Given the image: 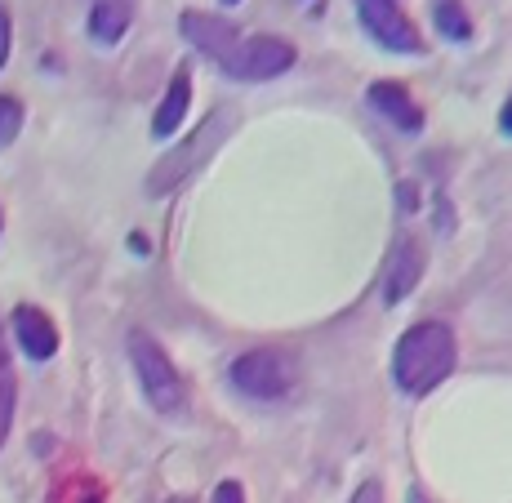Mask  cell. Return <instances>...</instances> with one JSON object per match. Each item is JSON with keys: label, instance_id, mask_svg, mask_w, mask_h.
<instances>
[{"label": "cell", "instance_id": "cell-2", "mask_svg": "<svg viewBox=\"0 0 512 503\" xmlns=\"http://www.w3.org/2000/svg\"><path fill=\"white\" fill-rule=\"evenodd\" d=\"M228 116L223 112H214L210 121L201 125V130H196L192 138H187L183 147H174L170 156H165L161 165H156L152 174H147V196H170L174 187H179L183 179H192V170H201L205 161H210L214 156V147H219V134L228 130Z\"/></svg>", "mask_w": 512, "mask_h": 503}, {"label": "cell", "instance_id": "cell-7", "mask_svg": "<svg viewBox=\"0 0 512 503\" xmlns=\"http://www.w3.org/2000/svg\"><path fill=\"white\" fill-rule=\"evenodd\" d=\"M179 32L192 41L201 54H210L214 63H228V54L236 49V41H241V32L228 23V18H214V14H196V9H187V14L179 18Z\"/></svg>", "mask_w": 512, "mask_h": 503}, {"label": "cell", "instance_id": "cell-4", "mask_svg": "<svg viewBox=\"0 0 512 503\" xmlns=\"http://www.w3.org/2000/svg\"><path fill=\"white\" fill-rule=\"evenodd\" d=\"M130 357H134V370H139V379H143L147 401H152L161 414L179 410L183 406V379H179V370H174V361L161 352V343H156L152 334L134 330L130 334Z\"/></svg>", "mask_w": 512, "mask_h": 503}, {"label": "cell", "instance_id": "cell-21", "mask_svg": "<svg viewBox=\"0 0 512 503\" xmlns=\"http://www.w3.org/2000/svg\"><path fill=\"white\" fill-rule=\"evenodd\" d=\"M223 5H241V0H223Z\"/></svg>", "mask_w": 512, "mask_h": 503}, {"label": "cell", "instance_id": "cell-11", "mask_svg": "<svg viewBox=\"0 0 512 503\" xmlns=\"http://www.w3.org/2000/svg\"><path fill=\"white\" fill-rule=\"evenodd\" d=\"M187 107H192V76L179 72V76L170 81V90H165L161 107H156V116H152V134H156V138H170V134L183 125Z\"/></svg>", "mask_w": 512, "mask_h": 503}, {"label": "cell", "instance_id": "cell-5", "mask_svg": "<svg viewBox=\"0 0 512 503\" xmlns=\"http://www.w3.org/2000/svg\"><path fill=\"white\" fill-rule=\"evenodd\" d=\"M294 67V45L281 36H254V41H236L223 72L236 81H272V76Z\"/></svg>", "mask_w": 512, "mask_h": 503}, {"label": "cell", "instance_id": "cell-20", "mask_svg": "<svg viewBox=\"0 0 512 503\" xmlns=\"http://www.w3.org/2000/svg\"><path fill=\"white\" fill-rule=\"evenodd\" d=\"M410 503H432V499L423 495V490H410Z\"/></svg>", "mask_w": 512, "mask_h": 503}, {"label": "cell", "instance_id": "cell-8", "mask_svg": "<svg viewBox=\"0 0 512 503\" xmlns=\"http://www.w3.org/2000/svg\"><path fill=\"white\" fill-rule=\"evenodd\" d=\"M14 339H18V348H23V357H32V361H49L58 352L54 321H49L41 308H32V303L14 308Z\"/></svg>", "mask_w": 512, "mask_h": 503}, {"label": "cell", "instance_id": "cell-14", "mask_svg": "<svg viewBox=\"0 0 512 503\" xmlns=\"http://www.w3.org/2000/svg\"><path fill=\"white\" fill-rule=\"evenodd\" d=\"M437 27H441V36H450V41H468L472 36V27H468V14H464V5L459 0H437Z\"/></svg>", "mask_w": 512, "mask_h": 503}, {"label": "cell", "instance_id": "cell-13", "mask_svg": "<svg viewBox=\"0 0 512 503\" xmlns=\"http://www.w3.org/2000/svg\"><path fill=\"white\" fill-rule=\"evenodd\" d=\"M14 397H18V383H14V370H9L5 334H0V441H5L9 419H14Z\"/></svg>", "mask_w": 512, "mask_h": 503}, {"label": "cell", "instance_id": "cell-3", "mask_svg": "<svg viewBox=\"0 0 512 503\" xmlns=\"http://www.w3.org/2000/svg\"><path fill=\"white\" fill-rule=\"evenodd\" d=\"M228 374H232L236 392H245V397H254V401H281L285 392L294 388V361H290V352H281V348L245 352V357L232 361Z\"/></svg>", "mask_w": 512, "mask_h": 503}, {"label": "cell", "instance_id": "cell-16", "mask_svg": "<svg viewBox=\"0 0 512 503\" xmlns=\"http://www.w3.org/2000/svg\"><path fill=\"white\" fill-rule=\"evenodd\" d=\"M54 503H103V490L94 486V481H85V477H72L63 490L54 495Z\"/></svg>", "mask_w": 512, "mask_h": 503}, {"label": "cell", "instance_id": "cell-12", "mask_svg": "<svg viewBox=\"0 0 512 503\" xmlns=\"http://www.w3.org/2000/svg\"><path fill=\"white\" fill-rule=\"evenodd\" d=\"M130 32V5L125 0H98L90 9V36L98 45H116Z\"/></svg>", "mask_w": 512, "mask_h": 503}, {"label": "cell", "instance_id": "cell-1", "mask_svg": "<svg viewBox=\"0 0 512 503\" xmlns=\"http://www.w3.org/2000/svg\"><path fill=\"white\" fill-rule=\"evenodd\" d=\"M455 357V330L446 321H419L392 348V379L406 397H428L441 379H450Z\"/></svg>", "mask_w": 512, "mask_h": 503}, {"label": "cell", "instance_id": "cell-19", "mask_svg": "<svg viewBox=\"0 0 512 503\" xmlns=\"http://www.w3.org/2000/svg\"><path fill=\"white\" fill-rule=\"evenodd\" d=\"M5 58H9V14L0 9V67H5Z\"/></svg>", "mask_w": 512, "mask_h": 503}, {"label": "cell", "instance_id": "cell-18", "mask_svg": "<svg viewBox=\"0 0 512 503\" xmlns=\"http://www.w3.org/2000/svg\"><path fill=\"white\" fill-rule=\"evenodd\" d=\"M348 503H383V490H379V481H361V486H357V495H352Z\"/></svg>", "mask_w": 512, "mask_h": 503}, {"label": "cell", "instance_id": "cell-9", "mask_svg": "<svg viewBox=\"0 0 512 503\" xmlns=\"http://www.w3.org/2000/svg\"><path fill=\"white\" fill-rule=\"evenodd\" d=\"M366 103H370L379 116H388L397 130H410V134H415L419 125H423V112L415 107V98H410L406 85H397V81H374L370 90H366Z\"/></svg>", "mask_w": 512, "mask_h": 503}, {"label": "cell", "instance_id": "cell-17", "mask_svg": "<svg viewBox=\"0 0 512 503\" xmlns=\"http://www.w3.org/2000/svg\"><path fill=\"white\" fill-rule=\"evenodd\" d=\"M214 503H245V490H241V481H223V486L214 490Z\"/></svg>", "mask_w": 512, "mask_h": 503}, {"label": "cell", "instance_id": "cell-6", "mask_svg": "<svg viewBox=\"0 0 512 503\" xmlns=\"http://www.w3.org/2000/svg\"><path fill=\"white\" fill-rule=\"evenodd\" d=\"M357 14L383 49H397V54H419L423 49L415 23L397 9V0H357Z\"/></svg>", "mask_w": 512, "mask_h": 503}, {"label": "cell", "instance_id": "cell-10", "mask_svg": "<svg viewBox=\"0 0 512 503\" xmlns=\"http://www.w3.org/2000/svg\"><path fill=\"white\" fill-rule=\"evenodd\" d=\"M419 276H423V245L419 241H401L397 254H392V263H388V281H383L388 290H383V299L401 303L419 285Z\"/></svg>", "mask_w": 512, "mask_h": 503}, {"label": "cell", "instance_id": "cell-15", "mask_svg": "<svg viewBox=\"0 0 512 503\" xmlns=\"http://www.w3.org/2000/svg\"><path fill=\"white\" fill-rule=\"evenodd\" d=\"M23 130V103L9 94H0V147H9Z\"/></svg>", "mask_w": 512, "mask_h": 503}]
</instances>
